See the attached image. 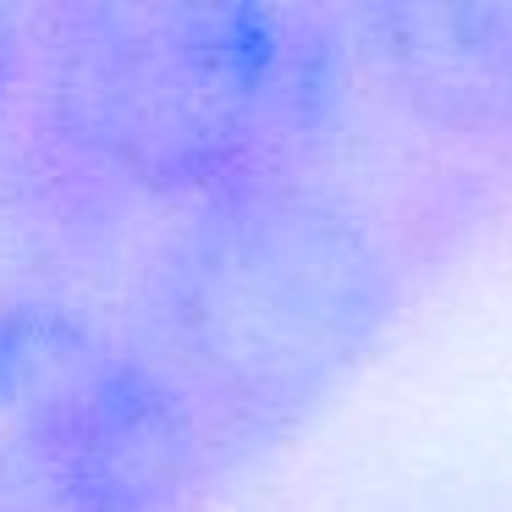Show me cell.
<instances>
[{
    "mask_svg": "<svg viewBox=\"0 0 512 512\" xmlns=\"http://www.w3.org/2000/svg\"><path fill=\"white\" fill-rule=\"evenodd\" d=\"M221 479L116 320L0 298V512H199Z\"/></svg>",
    "mask_w": 512,
    "mask_h": 512,
    "instance_id": "3957f363",
    "label": "cell"
},
{
    "mask_svg": "<svg viewBox=\"0 0 512 512\" xmlns=\"http://www.w3.org/2000/svg\"><path fill=\"white\" fill-rule=\"evenodd\" d=\"M353 83V39L325 6L78 0L34 17L28 111L72 188L177 221L314 177Z\"/></svg>",
    "mask_w": 512,
    "mask_h": 512,
    "instance_id": "6da1fadb",
    "label": "cell"
},
{
    "mask_svg": "<svg viewBox=\"0 0 512 512\" xmlns=\"http://www.w3.org/2000/svg\"><path fill=\"white\" fill-rule=\"evenodd\" d=\"M342 23L358 78L408 122L512 166V6H353Z\"/></svg>",
    "mask_w": 512,
    "mask_h": 512,
    "instance_id": "277c9868",
    "label": "cell"
},
{
    "mask_svg": "<svg viewBox=\"0 0 512 512\" xmlns=\"http://www.w3.org/2000/svg\"><path fill=\"white\" fill-rule=\"evenodd\" d=\"M402 292L391 232L314 171L166 221L116 325L237 474L375 358Z\"/></svg>",
    "mask_w": 512,
    "mask_h": 512,
    "instance_id": "7a4b0ae2",
    "label": "cell"
},
{
    "mask_svg": "<svg viewBox=\"0 0 512 512\" xmlns=\"http://www.w3.org/2000/svg\"><path fill=\"white\" fill-rule=\"evenodd\" d=\"M34 17L28 6H0V122L28 105L34 83Z\"/></svg>",
    "mask_w": 512,
    "mask_h": 512,
    "instance_id": "5b68a950",
    "label": "cell"
}]
</instances>
